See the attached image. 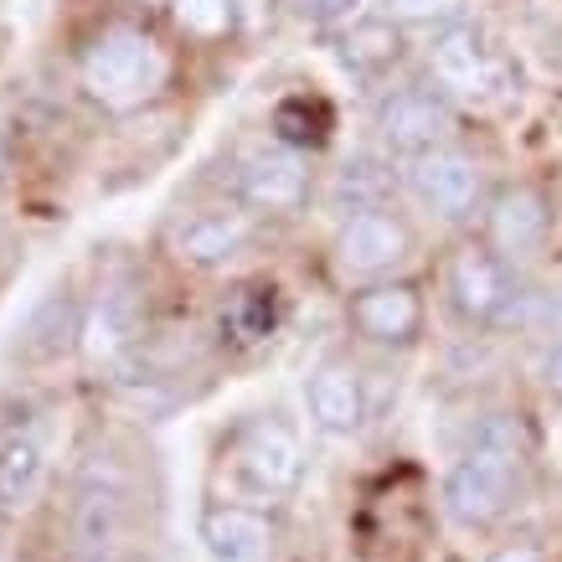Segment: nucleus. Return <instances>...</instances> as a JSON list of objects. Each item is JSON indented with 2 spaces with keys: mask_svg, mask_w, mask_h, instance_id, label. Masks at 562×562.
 I'll return each mask as SVG.
<instances>
[{
  "mask_svg": "<svg viewBox=\"0 0 562 562\" xmlns=\"http://www.w3.org/2000/svg\"><path fill=\"white\" fill-rule=\"evenodd\" d=\"M527 449L512 418H485L443 475V516L464 531H485L516 506Z\"/></svg>",
  "mask_w": 562,
  "mask_h": 562,
  "instance_id": "2",
  "label": "nucleus"
},
{
  "mask_svg": "<svg viewBox=\"0 0 562 562\" xmlns=\"http://www.w3.org/2000/svg\"><path fill=\"white\" fill-rule=\"evenodd\" d=\"M305 413L310 424L330 439H351L367 418V387L346 357H321L305 376Z\"/></svg>",
  "mask_w": 562,
  "mask_h": 562,
  "instance_id": "17",
  "label": "nucleus"
},
{
  "mask_svg": "<svg viewBox=\"0 0 562 562\" xmlns=\"http://www.w3.org/2000/svg\"><path fill=\"white\" fill-rule=\"evenodd\" d=\"M124 537H130V464L114 449H93L72 475V562H120Z\"/></svg>",
  "mask_w": 562,
  "mask_h": 562,
  "instance_id": "3",
  "label": "nucleus"
},
{
  "mask_svg": "<svg viewBox=\"0 0 562 562\" xmlns=\"http://www.w3.org/2000/svg\"><path fill=\"white\" fill-rule=\"evenodd\" d=\"M254 238H258L254 212L238 202H222V206H202V212L176 217L166 227V254L191 273H222L254 248Z\"/></svg>",
  "mask_w": 562,
  "mask_h": 562,
  "instance_id": "9",
  "label": "nucleus"
},
{
  "mask_svg": "<svg viewBox=\"0 0 562 562\" xmlns=\"http://www.w3.org/2000/svg\"><path fill=\"white\" fill-rule=\"evenodd\" d=\"M397 181H403V176H392L387 160H376V155H351L341 171H336L330 191H325V202L336 206L341 217L346 212H361V206H392Z\"/></svg>",
  "mask_w": 562,
  "mask_h": 562,
  "instance_id": "21",
  "label": "nucleus"
},
{
  "mask_svg": "<svg viewBox=\"0 0 562 562\" xmlns=\"http://www.w3.org/2000/svg\"><path fill=\"white\" fill-rule=\"evenodd\" d=\"M78 88L103 114H139L171 83V47L130 16H109L78 47Z\"/></svg>",
  "mask_w": 562,
  "mask_h": 562,
  "instance_id": "1",
  "label": "nucleus"
},
{
  "mask_svg": "<svg viewBox=\"0 0 562 562\" xmlns=\"http://www.w3.org/2000/svg\"><path fill=\"white\" fill-rule=\"evenodd\" d=\"M485 562H547V558H542V547H531V542H512V547H501V552H491Z\"/></svg>",
  "mask_w": 562,
  "mask_h": 562,
  "instance_id": "26",
  "label": "nucleus"
},
{
  "mask_svg": "<svg viewBox=\"0 0 562 562\" xmlns=\"http://www.w3.org/2000/svg\"><path fill=\"white\" fill-rule=\"evenodd\" d=\"M202 542L217 562H258L273 547V521L258 506L217 501L202 512Z\"/></svg>",
  "mask_w": 562,
  "mask_h": 562,
  "instance_id": "19",
  "label": "nucleus"
},
{
  "mask_svg": "<svg viewBox=\"0 0 562 562\" xmlns=\"http://www.w3.org/2000/svg\"><path fill=\"white\" fill-rule=\"evenodd\" d=\"M294 11L315 26H341V21H357L361 0H294Z\"/></svg>",
  "mask_w": 562,
  "mask_h": 562,
  "instance_id": "24",
  "label": "nucleus"
},
{
  "mask_svg": "<svg viewBox=\"0 0 562 562\" xmlns=\"http://www.w3.org/2000/svg\"><path fill=\"white\" fill-rule=\"evenodd\" d=\"M454 99L443 93L439 83H397L376 99V114H372V130L382 139L387 155H418V150H434V145H449L454 135Z\"/></svg>",
  "mask_w": 562,
  "mask_h": 562,
  "instance_id": "8",
  "label": "nucleus"
},
{
  "mask_svg": "<svg viewBox=\"0 0 562 562\" xmlns=\"http://www.w3.org/2000/svg\"><path fill=\"white\" fill-rule=\"evenodd\" d=\"M547 233H552V206H547V196L537 187H527V181L495 191L491 202H485V243H491L506 263H521V258L542 254Z\"/></svg>",
  "mask_w": 562,
  "mask_h": 562,
  "instance_id": "15",
  "label": "nucleus"
},
{
  "mask_svg": "<svg viewBox=\"0 0 562 562\" xmlns=\"http://www.w3.org/2000/svg\"><path fill=\"white\" fill-rule=\"evenodd\" d=\"M145 315H150L145 279H139L135 269L109 273L83 310V341H78V351H83L93 367L120 372L124 361L145 346Z\"/></svg>",
  "mask_w": 562,
  "mask_h": 562,
  "instance_id": "6",
  "label": "nucleus"
},
{
  "mask_svg": "<svg viewBox=\"0 0 562 562\" xmlns=\"http://www.w3.org/2000/svg\"><path fill=\"white\" fill-rule=\"evenodd\" d=\"M83 300L72 294V284H57L26 310V321L16 325V357L26 367H52L63 361L72 346L83 341Z\"/></svg>",
  "mask_w": 562,
  "mask_h": 562,
  "instance_id": "16",
  "label": "nucleus"
},
{
  "mask_svg": "<svg viewBox=\"0 0 562 562\" xmlns=\"http://www.w3.org/2000/svg\"><path fill=\"white\" fill-rule=\"evenodd\" d=\"M171 11L191 36H222L233 21V0H171Z\"/></svg>",
  "mask_w": 562,
  "mask_h": 562,
  "instance_id": "23",
  "label": "nucleus"
},
{
  "mask_svg": "<svg viewBox=\"0 0 562 562\" xmlns=\"http://www.w3.org/2000/svg\"><path fill=\"white\" fill-rule=\"evenodd\" d=\"M403 191L443 222H470L485 206V166L460 145H434L403 160Z\"/></svg>",
  "mask_w": 562,
  "mask_h": 562,
  "instance_id": "7",
  "label": "nucleus"
},
{
  "mask_svg": "<svg viewBox=\"0 0 562 562\" xmlns=\"http://www.w3.org/2000/svg\"><path fill=\"white\" fill-rule=\"evenodd\" d=\"M537 376H542V392L552 397V403H562V341H552L542 351V367H537Z\"/></svg>",
  "mask_w": 562,
  "mask_h": 562,
  "instance_id": "25",
  "label": "nucleus"
},
{
  "mask_svg": "<svg viewBox=\"0 0 562 562\" xmlns=\"http://www.w3.org/2000/svg\"><path fill=\"white\" fill-rule=\"evenodd\" d=\"M424 57H428L434 83H439L449 99H501L516 78L512 57L495 47L470 16L449 21V26H434Z\"/></svg>",
  "mask_w": 562,
  "mask_h": 562,
  "instance_id": "5",
  "label": "nucleus"
},
{
  "mask_svg": "<svg viewBox=\"0 0 562 562\" xmlns=\"http://www.w3.org/2000/svg\"><path fill=\"white\" fill-rule=\"evenodd\" d=\"M558 315H562V284H558Z\"/></svg>",
  "mask_w": 562,
  "mask_h": 562,
  "instance_id": "27",
  "label": "nucleus"
},
{
  "mask_svg": "<svg viewBox=\"0 0 562 562\" xmlns=\"http://www.w3.org/2000/svg\"><path fill=\"white\" fill-rule=\"evenodd\" d=\"M47 428L36 418H16L0 428V521H21L47 485Z\"/></svg>",
  "mask_w": 562,
  "mask_h": 562,
  "instance_id": "14",
  "label": "nucleus"
},
{
  "mask_svg": "<svg viewBox=\"0 0 562 562\" xmlns=\"http://www.w3.org/2000/svg\"><path fill=\"white\" fill-rule=\"evenodd\" d=\"M443 294H449V310H454L464 325L506 321L516 305L512 263L495 254L491 243H464V248H454L449 263H443Z\"/></svg>",
  "mask_w": 562,
  "mask_h": 562,
  "instance_id": "10",
  "label": "nucleus"
},
{
  "mask_svg": "<svg viewBox=\"0 0 562 562\" xmlns=\"http://www.w3.org/2000/svg\"><path fill=\"white\" fill-rule=\"evenodd\" d=\"M376 16L397 21V26H449V21L470 16V0H372Z\"/></svg>",
  "mask_w": 562,
  "mask_h": 562,
  "instance_id": "22",
  "label": "nucleus"
},
{
  "mask_svg": "<svg viewBox=\"0 0 562 562\" xmlns=\"http://www.w3.org/2000/svg\"><path fill=\"white\" fill-rule=\"evenodd\" d=\"M346 321H351V330L361 341L403 351V346H413L424 336V321H428L424 290L408 284V279H372L367 290H357L346 300Z\"/></svg>",
  "mask_w": 562,
  "mask_h": 562,
  "instance_id": "13",
  "label": "nucleus"
},
{
  "mask_svg": "<svg viewBox=\"0 0 562 562\" xmlns=\"http://www.w3.org/2000/svg\"><path fill=\"white\" fill-rule=\"evenodd\" d=\"M315 196L310 160L284 139H248L233 155V202L254 217H300Z\"/></svg>",
  "mask_w": 562,
  "mask_h": 562,
  "instance_id": "4",
  "label": "nucleus"
},
{
  "mask_svg": "<svg viewBox=\"0 0 562 562\" xmlns=\"http://www.w3.org/2000/svg\"><path fill=\"white\" fill-rule=\"evenodd\" d=\"M233 470H238L243 491H254L258 501H290L305 480V449L284 424L258 418L233 443Z\"/></svg>",
  "mask_w": 562,
  "mask_h": 562,
  "instance_id": "12",
  "label": "nucleus"
},
{
  "mask_svg": "<svg viewBox=\"0 0 562 562\" xmlns=\"http://www.w3.org/2000/svg\"><path fill=\"white\" fill-rule=\"evenodd\" d=\"M284 325V300L273 284L263 279H248V284H233V290L217 300V315H212V330L227 351H258L269 346Z\"/></svg>",
  "mask_w": 562,
  "mask_h": 562,
  "instance_id": "18",
  "label": "nucleus"
},
{
  "mask_svg": "<svg viewBox=\"0 0 562 562\" xmlns=\"http://www.w3.org/2000/svg\"><path fill=\"white\" fill-rule=\"evenodd\" d=\"M341 63L361 83H382L397 63H403V26L387 16H361L341 42Z\"/></svg>",
  "mask_w": 562,
  "mask_h": 562,
  "instance_id": "20",
  "label": "nucleus"
},
{
  "mask_svg": "<svg viewBox=\"0 0 562 562\" xmlns=\"http://www.w3.org/2000/svg\"><path fill=\"white\" fill-rule=\"evenodd\" d=\"M330 254H336V269L346 279H382V273H392L413 254V233H408V222H403V212H392V206H361V212H346L336 222Z\"/></svg>",
  "mask_w": 562,
  "mask_h": 562,
  "instance_id": "11",
  "label": "nucleus"
}]
</instances>
